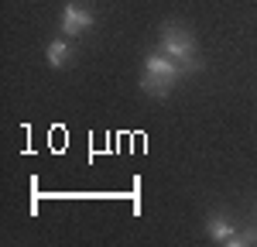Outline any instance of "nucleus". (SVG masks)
I'll return each mask as SVG.
<instances>
[{"label":"nucleus","mask_w":257,"mask_h":247,"mask_svg":"<svg viewBox=\"0 0 257 247\" xmlns=\"http://www.w3.org/2000/svg\"><path fill=\"white\" fill-rule=\"evenodd\" d=\"M161 52H165L168 59H175L182 72H192V69L199 65L192 35L182 31V28H175V24H165V28H161Z\"/></svg>","instance_id":"obj_1"},{"label":"nucleus","mask_w":257,"mask_h":247,"mask_svg":"<svg viewBox=\"0 0 257 247\" xmlns=\"http://www.w3.org/2000/svg\"><path fill=\"white\" fill-rule=\"evenodd\" d=\"M209 237L216 240V244H233V237H237V230L230 220H223V216H213L209 220Z\"/></svg>","instance_id":"obj_4"},{"label":"nucleus","mask_w":257,"mask_h":247,"mask_svg":"<svg viewBox=\"0 0 257 247\" xmlns=\"http://www.w3.org/2000/svg\"><path fill=\"white\" fill-rule=\"evenodd\" d=\"M86 28H93V14L79 4H65L62 7V31L65 35H82Z\"/></svg>","instance_id":"obj_2"},{"label":"nucleus","mask_w":257,"mask_h":247,"mask_svg":"<svg viewBox=\"0 0 257 247\" xmlns=\"http://www.w3.org/2000/svg\"><path fill=\"white\" fill-rule=\"evenodd\" d=\"M144 72H151V76H161V79H172V82L182 76L178 62H175V59H168L165 52H161V55H148V59H144Z\"/></svg>","instance_id":"obj_3"},{"label":"nucleus","mask_w":257,"mask_h":247,"mask_svg":"<svg viewBox=\"0 0 257 247\" xmlns=\"http://www.w3.org/2000/svg\"><path fill=\"white\" fill-rule=\"evenodd\" d=\"M69 62V41H52L48 45V65H65Z\"/></svg>","instance_id":"obj_6"},{"label":"nucleus","mask_w":257,"mask_h":247,"mask_svg":"<svg viewBox=\"0 0 257 247\" xmlns=\"http://www.w3.org/2000/svg\"><path fill=\"white\" fill-rule=\"evenodd\" d=\"M175 82L172 79H161V76H151V72H144L141 76V89L144 93H151V96H168V89H172Z\"/></svg>","instance_id":"obj_5"}]
</instances>
